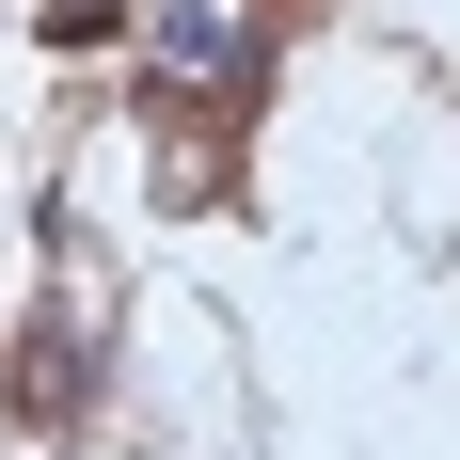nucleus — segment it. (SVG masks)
<instances>
[{"label": "nucleus", "instance_id": "obj_1", "mask_svg": "<svg viewBox=\"0 0 460 460\" xmlns=\"http://www.w3.org/2000/svg\"><path fill=\"white\" fill-rule=\"evenodd\" d=\"M159 95L238 111V95H254V32H238V16H207V0H190V16H159Z\"/></svg>", "mask_w": 460, "mask_h": 460}]
</instances>
